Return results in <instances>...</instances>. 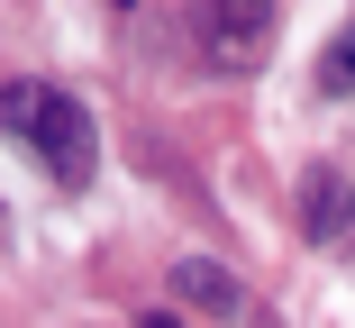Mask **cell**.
<instances>
[{"mask_svg":"<svg viewBox=\"0 0 355 328\" xmlns=\"http://www.w3.org/2000/svg\"><path fill=\"white\" fill-rule=\"evenodd\" d=\"M191 55L209 74H255L273 55V0H191Z\"/></svg>","mask_w":355,"mask_h":328,"instance_id":"obj_2","label":"cell"},{"mask_svg":"<svg viewBox=\"0 0 355 328\" xmlns=\"http://www.w3.org/2000/svg\"><path fill=\"white\" fill-rule=\"evenodd\" d=\"M173 301L182 310H219V319H246L255 310V292L219 265V255H182V265H173Z\"/></svg>","mask_w":355,"mask_h":328,"instance_id":"obj_4","label":"cell"},{"mask_svg":"<svg viewBox=\"0 0 355 328\" xmlns=\"http://www.w3.org/2000/svg\"><path fill=\"white\" fill-rule=\"evenodd\" d=\"M301 228H310L319 255H355V182H346V164L301 173Z\"/></svg>","mask_w":355,"mask_h":328,"instance_id":"obj_3","label":"cell"},{"mask_svg":"<svg viewBox=\"0 0 355 328\" xmlns=\"http://www.w3.org/2000/svg\"><path fill=\"white\" fill-rule=\"evenodd\" d=\"M319 92H328V101H346V92H355V19L319 46Z\"/></svg>","mask_w":355,"mask_h":328,"instance_id":"obj_5","label":"cell"},{"mask_svg":"<svg viewBox=\"0 0 355 328\" xmlns=\"http://www.w3.org/2000/svg\"><path fill=\"white\" fill-rule=\"evenodd\" d=\"M0 119H10V137L37 146V164L64 182V191H83L101 173V128L73 92H55V83H10V101H0Z\"/></svg>","mask_w":355,"mask_h":328,"instance_id":"obj_1","label":"cell"}]
</instances>
